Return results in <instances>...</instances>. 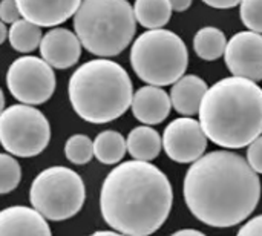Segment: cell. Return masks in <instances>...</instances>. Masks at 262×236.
I'll use <instances>...</instances> for the list:
<instances>
[{
    "instance_id": "cell-23",
    "label": "cell",
    "mask_w": 262,
    "mask_h": 236,
    "mask_svg": "<svg viewBox=\"0 0 262 236\" xmlns=\"http://www.w3.org/2000/svg\"><path fill=\"white\" fill-rule=\"evenodd\" d=\"M21 167L18 161L8 154H0V195L9 194L20 184Z\"/></svg>"
},
{
    "instance_id": "cell-6",
    "label": "cell",
    "mask_w": 262,
    "mask_h": 236,
    "mask_svg": "<svg viewBox=\"0 0 262 236\" xmlns=\"http://www.w3.org/2000/svg\"><path fill=\"white\" fill-rule=\"evenodd\" d=\"M130 65L140 80L164 88L186 74L189 51L178 34L164 28L147 29L130 48Z\"/></svg>"
},
{
    "instance_id": "cell-24",
    "label": "cell",
    "mask_w": 262,
    "mask_h": 236,
    "mask_svg": "<svg viewBox=\"0 0 262 236\" xmlns=\"http://www.w3.org/2000/svg\"><path fill=\"white\" fill-rule=\"evenodd\" d=\"M239 15L249 31L262 34V0H243Z\"/></svg>"
},
{
    "instance_id": "cell-14",
    "label": "cell",
    "mask_w": 262,
    "mask_h": 236,
    "mask_svg": "<svg viewBox=\"0 0 262 236\" xmlns=\"http://www.w3.org/2000/svg\"><path fill=\"white\" fill-rule=\"evenodd\" d=\"M0 236H52L51 227L35 209L12 206L0 210Z\"/></svg>"
},
{
    "instance_id": "cell-10",
    "label": "cell",
    "mask_w": 262,
    "mask_h": 236,
    "mask_svg": "<svg viewBox=\"0 0 262 236\" xmlns=\"http://www.w3.org/2000/svg\"><path fill=\"white\" fill-rule=\"evenodd\" d=\"M161 140L166 155L180 164H192L200 160L209 141L200 121L192 117H181L170 121Z\"/></svg>"
},
{
    "instance_id": "cell-13",
    "label": "cell",
    "mask_w": 262,
    "mask_h": 236,
    "mask_svg": "<svg viewBox=\"0 0 262 236\" xmlns=\"http://www.w3.org/2000/svg\"><path fill=\"white\" fill-rule=\"evenodd\" d=\"M21 17L40 28H55L75 15L83 0H15Z\"/></svg>"
},
{
    "instance_id": "cell-28",
    "label": "cell",
    "mask_w": 262,
    "mask_h": 236,
    "mask_svg": "<svg viewBox=\"0 0 262 236\" xmlns=\"http://www.w3.org/2000/svg\"><path fill=\"white\" fill-rule=\"evenodd\" d=\"M203 2L216 9H232L238 6L243 0H203Z\"/></svg>"
},
{
    "instance_id": "cell-17",
    "label": "cell",
    "mask_w": 262,
    "mask_h": 236,
    "mask_svg": "<svg viewBox=\"0 0 262 236\" xmlns=\"http://www.w3.org/2000/svg\"><path fill=\"white\" fill-rule=\"evenodd\" d=\"M126 144L127 152L134 160L146 163L154 161L163 149V140L160 134L154 127L146 124L134 127L127 135Z\"/></svg>"
},
{
    "instance_id": "cell-1",
    "label": "cell",
    "mask_w": 262,
    "mask_h": 236,
    "mask_svg": "<svg viewBox=\"0 0 262 236\" xmlns=\"http://www.w3.org/2000/svg\"><path fill=\"white\" fill-rule=\"evenodd\" d=\"M183 195L198 221L229 229L244 223L258 207L261 180L244 157L226 149L213 151L187 169Z\"/></svg>"
},
{
    "instance_id": "cell-19",
    "label": "cell",
    "mask_w": 262,
    "mask_h": 236,
    "mask_svg": "<svg viewBox=\"0 0 262 236\" xmlns=\"http://www.w3.org/2000/svg\"><path fill=\"white\" fill-rule=\"evenodd\" d=\"M126 152V138L117 131H103L94 140V157L103 164H118L124 158Z\"/></svg>"
},
{
    "instance_id": "cell-2",
    "label": "cell",
    "mask_w": 262,
    "mask_h": 236,
    "mask_svg": "<svg viewBox=\"0 0 262 236\" xmlns=\"http://www.w3.org/2000/svg\"><path fill=\"white\" fill-rule=\"evenodd\" d=\"M173 190L167 175L152 163L126 161L103 181L100 210L104 223L126 236H150L167 221Z\"/></svg>"
},
{
    "instance_id": "cell-33",
    "label": "cell",
    "mask_w": 262,
    "mask_h": 236,
    "mask_svg": "<svg viewBox=\"0 0 262 236\" xmlns=\"http://www.w3.org/2000/svg\"><path fill=\"white\" fill-rule=\"evenodd\" d=\"M3 111H5V95H3V91L0 89V115Z\"/></svg>"
},
{
    "instance_id": "cell-30",
    "label": "cell",
    "mask_w": 262,
    "mask_h": 236,
    "mask_svg": "<svg viewBox=\"0 0 262 236\" xmlns=\"http://www.w3.org/2000/svg\"><path fill=\"white\" fill-rule=\"evenodd\" d=\"M170 236H207L206 233L200 232V230H193V229H183V230H178L175 233H172Z\"/></svg>"
},
{
    "instance_id": "cell-25",
    "label": "cell",
    "mask_w": 262,
    "mask_h": 236,
    "mask_svg": "<svg viewBox=\"0 0 262 236\" xmlns=\"http://www.w3.org/2000/svg\"><path fill=\"white\" fill-rule=\"evenodd\" d=\"M246 160L256 174H262V135L249 144Z\"/></svg>"
},
{
    "instance_id": "cell-27",
    "label": "cell",
    "mask_w": 262,
    "mask_h": 236,
    "mask_svg": "<svg viewBox=\"0 0 262 236\" xmlns=\"http://www.w3.org/2000/svg\"><path fill=\"white\" fill-rule=\"evenodd\" d=\"M236 236H262V215L250 218L239 230Z\"/></svg>"
},
{
    "instance_id": "cell-32",
    "label": "cell",
    "mask_w": 262,
    "mask_h": 236,
    "mask_svg": "<svg viewBox=\"0 0 262 236\" xmlns=\"http://www.w3.org/2000/svg\"><path fill=\"white\" fill-rule=\"evenodd\" d=\"M8 38V29H6V25L0 20V45H3Z\"/></svg>"
},
{
    "instance_id": "cell-3",
    "label": "cell",
    "mask_w": 262,
    "mask_h": 236,
    "mask_svg": "<svg viewBox=\"0 0 262 236\" xmlns=\"http://www.w3.org/2000/svg\"><path fill=\"white\" fill-rule=\"evenodd\" d=\"M200 124L210 141L241 149L262 135V88L241 77H226L210 86L200 106Z\"/></svg>"
},
{
    "instance_id": "cell-12",
    "label": "cell",
    "mask_w": 262,
    "mask_h": 236,
    "mask_svg": "<svg viewBox=\"0 0 262 236\" xmlns=\"http://www.w3.org/2000/svg\"><path fill=\"white\" fill-rule=\"evenodd\" d=\"M41 58L54 69H69L81 57V43L75 32L66 28H52L40 43Z\"/></svg>"
},
{
    "instance_id": "cell-11",
    "label": "cell",
    "mask_w": 262,
    "mask_h": 236,
    "mask_svg": "<svg viewBox=\"0 0 262 236\" xmlns=\"http://www.w3.org/2000/svg\"><path fill=\"white\" fill-rule=\"evenodd\" d=\"M226 66L233 77L252 81L262 80V34L253 31L236 32L226 46Z\"/></svg>"
},
{
    "instance_id": "cell-18",
    "label": "cell",
    "mask_w": 262,
    "mask_h": 236,
    "mask_svg": "<svg viewBox=\"0 0 262 236\" xmlns=\"http://www.w3.org/2000/svg\"><path fill=\"white\" fill-rule=\"evenodd\" d=\"M169 0H135L134 14L137 22L146 29H161L172 17Z\"/></svg>"
},
{
    "instance_id": "cell-7",
    "label": "cell",
    "mask_w": 262,
    "mask_h": 236,
    "mask_svg": "<svg viewBox=\"0 0 262 236\" xmlns=\"http://www.w3.org/2000/svg\"><path fill=\"white\" fill-rule=\"evenodd\" d=\"M86 200L81 177L64 166H52L40 172L29 189V201L43 218L64 221L75 217Z\"/></svg>"
},
{
    "instance_id": "cell-15",
    "label": "cell",
    "mask_w": 262,
    "mask_h": 236,
    "mask_svg": "<svg viewBox=\"0 0 262 236\" xmlns=\"http://www.w3.org/2000/svg\"><path fill=\"white\" fill-rule=\"evenodd\" d=\"M134 117L146 126H155L163 123L172 109L170 95L160 86H143L140 88L130 103Z\"/></svg>"
},
{
    "instance_id": "cell-26",
    "label": "cell",
    "mask_w": 262,
    "mask_h": 236,
    "mask_svg": "<svg viewBox=\"0 0 262 236\" xmlns=\"http://www.w3.org/2000/svg\"><path fill=\"white\" fill-rule=\"evenodd\" d=\"M21 17V12L18 9V5L15 0H2L0 2V20L6 25H12L18 22Z\"/></svg>"
},
{
    "instance_id": "cell-29",
    "label": "cell",
    "mask_w": 262,
    "mask_h": 236,
    "mask_svg": "<svg viewBox=\"0 0 262 236\" xmlns=\"http://www.w3.org/2000/svg\"><path fill=\"white\" fill-rule=\"evenodd\" d=\"M169 3H170L173 11L183 12V11L189 9V6L192 5V0H169Z\"/></svg>"
},
{
    "instance_id": "cell-5",
    "label": "cell",
    "mask_w": 262,
    "mask_h": 236,
    "mask_svg": "<svg viewBox=\"0 0 262 236\" xmlns=\"http://www.w3.org/2000/svg\"><path fill=\"white\" fill-rule=\"evenodd\" d=\"M81 46L97 57H115L134 40L137 18L127 0H83L74 15Z\"/></svg>"
},
{
    "instance_id": "cell-4",
    "label": "cell",
    "mask_w": 262,
    "mask_h": 236,
    "mask_svg": "<svg viewBox=\"0 0 262 236\" xmlns=\"http://www.w3.org/2000/svg\"><path fill=\"white\" fill-rule=\"evenodd\" d=\"M68 95L75 114L88 123H111L130 108L134 88L127 71L114 60L95 58L69 78Z\"/></svg>"
},
{
    "instance_id": "cell-22",
    "label": "cell",
    "mask_w": 262,
    "mask_h": 236,
    "mask_svg": "<svg viewBox=\"0 0 262 236\" xmlns=\"http://www.w3.org/2000/svg\"><path fill=\"white\" fill-rule=\"evenodd\" d=\"M64 155L72 164H88L94 158V141L83 134H75L64 144Z\"/></svg>"
},
{
    "instance_id": "cell-31",
    "label": "cell",
    "mask_w": 262,
    "mask_h": 236,
    "mask_svg": "<svg viewBox=\"0 0 262 236\" xmlns=\"http://www.w3.org/2000/svg\"><path fill=\"white\" fill-rule=\"evenodd\" d=\"M91 236H126L120 232H115V230H100V232H95Z\"/></svg>"
},
{
    "instance_id": "cell-9",
    "label": "cell",
    "mask_w": 262,
    "mask_h": 236,
    "mask_svg": "<svg viewBox=\"0 0 262 236\" xmlns=\"http://www.w3.org/2000/svg\"><path fill=\"white\" fill-rule=\"evenodd\" d=\"M6 86L21 104L38 106L46 103L55 91V74L41 57L25 55L11 63L6 72Z\"/></svg>"
},
{
    "instance_id": "cell-8",
    "label": "cell",
    "mask_w": 262,
    "mask_h": 236,
    "mask_svg": "<svg viewBox=\"0 0 262 236\" xmlns=\"http://www.w3.org/2000/svg\"><path fill=\"white\" fill-rule=\"evenodd\" d=\"M51 141V124L45 114L29 104H12L0 115V144L11 155H40Z\"/></svg>"
},
{
    "instance_id": "cell-16",
    "label": "cell",
    "mask_w": 262,
    "mask_h": 236,
    "mask_svg": "<svg viewBox=\"0 0 262 236\" xmlns=\"http://www.w3.org/2000/svg\"><path fill=\"white\" fill-rule=\"evenodd\" d=\"M207 89L209 86L201 77L195 74H184L178 81L172 84L169 94L172 108L183 117L196 115Z\"/></svg>"
},
{
    "instance_id": "cell-20",
    "label": "cell",
    "mask_w": 262,
    "mask_h": 236,
    "mask_svg": "<svg viewBox=\"0 0 262 236\" xmlns=\"http://www.w3.org/2000/svg\"><path fill=\"white\" fill-rule=\"evenodd\" d=\"M226 34L215 26L201 28L193 37V49L201 60L213 61L224 57L227 46Z\"/></svg>"
},
{
    "instance_id": "cell-21",
    "label": "cell",
    "mask_w": 262,
    "mask_h": 236,
    "mask_svg": "<svg viewBox=\"0 0 262 236\" xmlns=\"http://www.w3.org/2000/svg\"><path fill=\"white\" fill-rule=\"evenodd\" d=\"M41 38V28L25 18H20L18 22L12 23L8 29V40L11 46L21 54L35 51L40 46Z\"/></svg>"
}]
</instances>
